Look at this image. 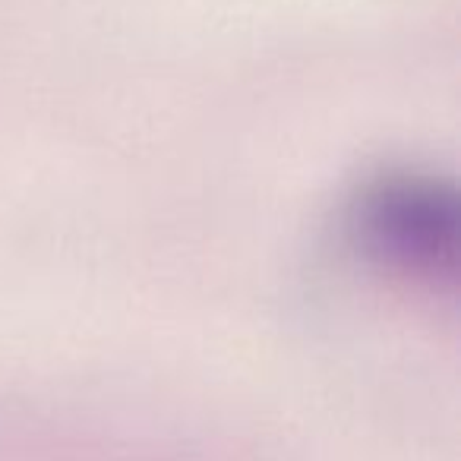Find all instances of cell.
<instances>
[{
  "mask_svg": "<svg viewBox=\"0 0 461 461\" xmlns=\"http://www.w3.org/2000/svg\"><path fill=\"white\" fill-rule=\"evenodd\" d=\"M360 224L370 250L398 269L433 276L452 257V212L427 184H383L366 196Z\"/></svg>",
  "mask_w": 461,
  "mask_h": 461,
  "instance_id": "6da1fadb",
  "label": "cell"
}]
</instances>
